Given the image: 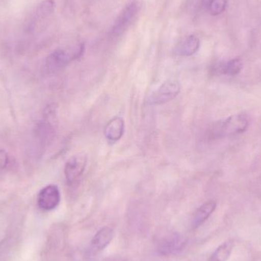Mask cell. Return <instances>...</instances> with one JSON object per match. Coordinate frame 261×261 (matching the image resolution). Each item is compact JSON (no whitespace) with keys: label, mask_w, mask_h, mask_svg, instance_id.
Returning <instances> with one entry per match:
<instances>
[{"label":"cell","mask_w":261,"mask_h":261,"mask_svg":"<svg viewBox=\"0 0 261 261\" xmlns=\"http://www.w3.org/2000/svg\"><path fill=\"white\" fill-rule=\"evenodd\" d=\"M249 124L248 117L244 114L234 115L218 122L213 127V136L225 137L243 133Z\"/></svg>","instance_id":"6da1fadb"},{"label":"cell","mask_w":261,"mask_h":261,"mask_svg":"<svg viewBox=\"0 0 261 261\" xmlns=\"http://www.w3.org/2000/svg\"><path fill=\"white\" fill-rule=\"evenodd\" d=\"M84 46L80 44L78 48L73 52H69L63 49H57L52 52L46 60V66L50 71H57L65 67L70 61L77 59L82 56Z\"/></svg>","instance_id":"7a4b0ae2"},{"label":"cell","mask_w":261,"mask_h":261,"mask_svg":"<svg viewBox=\"0 0 261 261\" xmlns=\"http://www.w3.org/2000/svg\"><path fill=\"white\" fill-rule=\"evenodd\" d=\"M140 7L141 6L138 2H132L128 4L115 21L112 29V35L114 36L122 35L135 21L139 12Z\"/></svg>","instance_id":"3957f363"},{"label":"cell","mask_w":261,"mask_h":261,"mask_svg":"<svg viewBox=\"0 0 261 261\" xmlns=\"http://www.w3.org/2000/svg\"><path fill=\"white\" fill-rule=\"evenodd\" d=\"M180 92V85L176 80H169L161 85L149 99L152 106L161 105L174 99Z\"/></svg>","instance_id":"277c9868"},{"label":"cell","mask_w":261,"mask_h":261,"mask_svg":"<svg viewBox=\"0 0 261 261\" xmlns=\"http://www.w3.org/2000/svg\"><path fill=\"white\" fill-rule=\"evenodd\" d=\"M61 202V193L58 186L50 184L43 188L38 196V205L44 211L55 210Z\"/></svg>","instance_id":"5b68a950"},{"label":"cell","mask_w":261,"mask_h":261,"mask_svg":"<svg viewBox=\"0 0 261 261\" xmlns=\"http://www.w3.org/2000/svg\"><path fill=\"white\" fill-rule=\"evenodd\" d=\"M87 165L86 155H73L67 161L64 168L66 179L69 185L74 184L84 173Z\"/></svg>","instance_id":"8992f818"},{"label":"cell","mask_w":261,"mask_h":261,"mask_svg":"<svg viewBox=\"0 0 261 261\" xmlns=\"http://www.w3.org/2000/svg\"><path fill=\"white\" fill-rule=\"evenodd\" d=\"M125 132V122L120 117L112 119L104 128L106 138L111 142H116L123 136Z\"/></svg>","instance_id":"52a82bcc"},{"label":"cell","mask_w":261,"mask_h":261,"mask_svg":"<svg viewBox=\"0 0 261 261\" xmlns=\"http://www.w3.org/2000/svg\"><path fill=\"white\" fill-rule=\"evenodd\" d=\"M113 236L114 231L113 228L108 226L103 227L93 237L91 243L92 248L96 251L105 249L113 240Z\"/></svg>","instance_id":"ba28073f"},{"label":"cell","mask_w":261,"mask_h":261,"mask_svg":"<svg viewBox=\"0 0 261 261\" xmlns=\"http://www.w3.org/2000/svg\"><path fill=\"white\" fill-rule=\"evenodd\" d=\"M216 208V202L210 200L202 204L195 213L193 219V227L194 228H198L204 223L212 214L214 213Z\"/></svg>","instance_id":"9c48e42d"},{"label":"cell","mask_w":261,"mask_h":261,"mask_svg":"<svg viewBox=\"0 0 261 261\" xmlns=\"http://www.w3.org/2000/svg\"><path fill=\"white\" fill-rule=\"evenodd\" d=\"M200 47V41L196 35L187 37L177 48V53L181 56L190 57L195 55Z\"/></svg>","instance_id":"30bf717a"},{"label":"cell","mask_w":261,"mask_h":261,"mask_svg":"<svg viewBox=\"0 0 261 261\" xmlns=\"http://www.w3.org/2000/svg\"><path fill=\"white\" fill-rule=\"evenodd\" d=\"M234 242L228 241L224 242L213 252L208 261H227L234 248Z\"/></svg>","instance_id":"8fae6325"},{"label":"cell","mask_w":261,"mask_h":261,"mask_svg":"<svg viewBox=\"0 0 261 261\" xmlns=\"http://www.w3.org/2000/svg\"><path fill=\"white\" fill-rule=\"evenodd\" d=\"M243 67V64L240 59H233L225 64H221L218 67L217 71L221 74L236 76L239 74Z\"/></svg>","instance_id":"7c38bea8"},{"label":"cell","mask_w":261,"mask_h":261,"mask_svg":"<svg viewBox=\"0 0 261 261\" xmlns=\"http://www.w3.org/2000/svg\"><path fill=\"white\" fill-rule=\"evenodd\" d=\"M184 244L182 239L179 236H171L161 245V251L162 254H171L179 251L181 245Z\"/></svg>","instance_id":"4fadbf2b"},{"label":"cell","mask_w":261,"mask_h":261,"mask_svg":"<svg viewBox=\"0 0 261 261\" xmlns=\"http://www.w3.org/2000/svg\"><path fill=\"white\" fill-rule=\"evenodd\" d=\"M55 6L56 4L54 0H44L37 7L35 18L36 19H43L50 16L55 12Z\"/></svg>","instance_id":"5bb4252c"},{"label":"cell","mask_w":261,"mask_h":261,"mask_svg":"<svg viewBox=\"0 0 261 261\" xmlns=\"http://www.w3.org/2000/svg\"><path fill=\"white\" fill-rule=\"evenodd\" d=\"M227 0H210L208 4V10L213 15H218L225 10Z\"/></svg>","instance_id":"9a60e30c"},{"label":"cell","mask_w":261,"mask_h":261,"mask_svg":"<svg viewBox=\"0 0 261 261\" xmlns=\"http://www.w3.org/2000/svg\"><path fill=\"white\" fill-rule=\"evenodd\" d=\"M9 156L5 150H0V173L7 167Z\"/></svg>","instance_id":"2e32d148"}]
</instances>
